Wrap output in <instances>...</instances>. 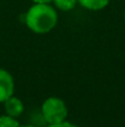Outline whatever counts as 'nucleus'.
Segmentation results:
<instances>
[{
    "mask_svg": "<svg viewBox=\"0 0 125 127\" xmlns=\"http://www.w3.org/2000/svg\"><path fill=\"white\" fill-rule=\"evenodd\" d=\"M22 17L27 29L38 35L50 32L58 24V12L50 4H33Z\"/></svg>",
    "mask_w": 125,
    "mask_h": 127,
    "instance_id": "1",
    "label": "nucleus"
},
{
    "mask_svg": "<svg viewBox=\"0 0 125 127\" xmlns=\"http://www.w3.org/2000/svg\"><path fill=\"white\" fill-rule=\"evenodd\" d=\"M41 114L48 125H54L65 121L69 115V110L64 100L50 96L42 104Z\"/></svg>",
    "mask_w": 125,
    "mask_h": 127,
    "instance_id": "2",
    "label": "nucleus"
},
{
    "mask_svg": "<svg viewBox=\"0 0 125 127\" xmlns=\"http://www.w3.org/2000/svg\"><path fill=\"white\" fill-rule=\"evenodd\" d=\"M15 93V80L10 72L0 68V102L4 104Z\"/></svg>",
    "mask_w": 125,
    "mask_h": 127,
    "instance_id": "3",
    "label": "nucleus"
},
{
    "mask_svg": "<svg viewBox=\"0 0 125 127\" xmlns=\"http://www.w3.org/2000/svg\"><path fill=\"white\" fill-rule=\"evenodd\" d=\"M4 110H5L6 115L18 119L25 111V105H23L21 99L12 95L6 101H4Z\"/></svg>",
    "mask_w": 125,
    "mask_h": 127,
    "instance_id": "4",
    "label": "nucleus"
},
{
    "mask_svg": "<svg viewBox=\"0 0 125 127\" xmlns=\"http://www.w3.org/2000/svg\"><path fill=\"white\" fill-rule=\"evenodd\" d=\"M110 0H77L83 9L89 11H99L108 6Z\"/></svg>",
    "mask_w": 125,
    "mask_h": 127,
    "instance_id": "5",
    "label": "nucleus"
},
{
    "mask_svg": "<svg viewBox=\"0 0 125 127\" xmlns=\"http://www.w3.org/2000/svg\"><path fill=\"white\" fill-rule=\"evenodd\" d=\"M52 2L60 11H71L77 5V0H53Z\"/></svg>",
    "mask_w": 125,
    "mask_h": 127,
    "instance_id": "6",
    "label": "nucleus"
},
{
    "mask_svg": "<svg viewBox=\"0 0 125 127\" xmlns=\"http://www.w3.org/2000/svg\"><path fill=\"white\" fill-rule=\"evenodd\" d=\"M0 127H20V122L16 117L5 114L0 116Z\"/></svg>",
    "mask_w": 125,
    "mask_h": 127,
    "instance_id": "7",
    "label": "nucleus"
},
{
    "mask_svg": "<svg viewBox=\"0 0 125 127\" xmlns=\"http://www.w3.org/2000/svg\"><path fill=\"white\" fill-rule=\"evenodd\" d=\"M48 127H77L75 124L72 122H69V121H63V122H59V124H54V125H49Z\"/></svg>",
    "mask_w": 125,
    "mask_h": 127,
    "instance_id": "8",
    "label": "nucleus"
},
{
    "mask_svg": "<svg viewBox=\"0 0 125 127\" xmlns=\"http://www.w3.org/2000/svg\"><path fill=\"white\" fill-rule=\"evenodd\" d=\"M33 4H50L53 0H32Z\"/></svg>",
    "mask_w": 125,
    "mask_h": 127,
    "instance_id": "9",
    "label": "nucleus"
},
{
    "mask_svg": "<svg viewBox=\"0 0 125 127\" xmlns=\"http://www.w3.org/2000/svg\"><path fill=\"white\" fill-rule=\"evenodd\" d=\"M20 127H37V126H35V125H22Z\"/></svg>",
    "mask_w": 125,
    "mask_h": 127,
    "instance_id": "10",
    "label": "nucleus"
},
{
    "mask_svg": "<svg viewBox=\"0 0 125 127\" xmlns=\"http://www.w3.org/2000/svg\"><path fill=\"white\" fill-rule=\"evenodd\" d=\"M124 20H125V12H124Z\"/></svg>",
    "mask_w": 125,
    "mask_h": 127,
    "instance_id": "11",
    "label": "nucleus"
}]
</instances>
